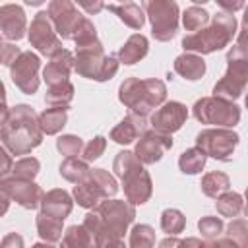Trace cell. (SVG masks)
I'll return each instance as SVG.
<instances>
[{"instance_id":"obj_1","label":"cell","mask_w":248,"mask_h":248,"mask_svg":"<svg viewBox=\"0 0 248 248\" xmlns=\"http://www.w3.org/2000/svg\"><path fill=\"white\" fill-rule=\"evenodd\" d=\"M0 138L14 155H27L43 141L39 118L29 105H16L2 120Z\"/></svg>"},{"instance_id":"obj_2","label":"cell","mask_w":248,"mask_h":248,"mask_svg":"<svg viewBox=\"0 0 248 248\" xmlns=\"http://www.w3.org/2000/svg\"><path fill=\"white\" fill-rule=\"evenodd\" d=\"M236 31V19L229 12H219L213 16L211 23L207 27H202L196 33H188L182 39L184 50L190 52H200V54H209L215 50L225 48Z\"/></svg>"},{"instance_id":"obj_3","label":"cell","mask_w":248,"mask_h":248,"mask_svg":"<svg viewBox=\"0 0 248 248\" xmlns=\"http://www.w3.org/2000/svg\"><path fill=\"white\" fill-rule=\"evenodd\" d=\"M118 99L130 108V114L145 118V114H149L167 99V87L161 79L128 78L120 85Z\"/></svg>"},{"instance_id":"obj_4","label":"cell","mask_w":248,"mask_h":248,"mask_svg":"<svg viewBox=\"0 0 248 248\" xmlns=\"http://www.w3.org/2000/svg\"><path fill=\"white\" fill-rule=\"evenodd\" d=\"M246 79H248V54H246V46H244V29H242L238 43L227 54V72L215 83L213 97L232 103L234 99H238L244 93Z\"/></svg>"},{"instance_id":"obj_5","label":"cell","mask_w":248,"mask_h":248,"mask_svg":"<svg viewBox=\"0 0 248 248\" xmlns=\"http://www.w3.org/2000/svg\"><path fill=\"white\" fill-rule=\"evenodd\" d=\"M116 176L122 180L126 200L130 203H145L151 196V178L132 151H120L112 165Z\"/></svg>"},{"instance_id":"obj_6","label":"cell","mask_w":248,"mask_h":248,"mask_svg":"<svg viewBox=\"0 0 248 248\" xmlns=\"http://www.w3.org/2000/svg\"><path fill=\"white\" fill-rule=\"evenodd\" d=\"M99 221H101V227H103V232H105V238L107 242L110 240H118L128 225L134 221L136 217V209L126 203V202H120V200H107V202H101L95 209Z\"/></svg>"},{"instance_id":"obj_7","label":"cell","mask_w":248,"mask_h":248,"mask_svg":"<svg viewBox=\"0 0 248 248\" xmlns=\"http://www.w3.org/2000/svg\"><path fill=\"white\" fill-rule=\"evenodd\" d=\"M194 118L202 124H215L231 128L240 120V108L234 103H227L215 97H203L194 105Z\"/></svg>"},{"instance_id":"obj_8","label":"cell","mask_w":248,"mask_h":248,"mask_svg":"<svg viewBox=\"0 0 248 248\" xmlns=\"http://www.w3.org/2000/svg\"><path fill=\"white\" fill-rule=\"evenodd\" d=\"M236 145H238V136L227 128L203 130L196 138V147L203 151L205 157L209 155L219 161H231Z\"/></svg>"},{"instance_id":"obj_9","label":"cell","mask_w":248,"mask_h":248,"mask_svg":"<svg viewBox=\"0 0 248 248\" xmlns=\"http://www.w3.org/2000/svg\"><path fill=\"white\" fill-rule=\"evenodd\" d=\"M143 8L147 10L153 37L157 41H170L176 35L178 27V6L170 0H155L145 2Z\"/></svg>"},{"instance_id":"obj_10","label":"cell","mask_w":248,"mask_h":248,"mask_svg":"<svg viewBox=\"0 0 248 248\" xmlns=\"http://www.w3.org/2000/svg\"><path fill=\"white\" fill-rule=\"evenodd\" d=\"M107 56L103 54V45L97 39L81 41L76 43V60L74 68L78 70L79 76L89 78V79H101V72L105 66Z\"/></svg>"},{"instance_id":"obj_11","label":"cell","mask_w":248,"mask_h":248,"mask_svg":"<svg viewBox=\"0 0 248 248\" xmlns=\"http://www.w3.org/2000/svg\"><path fill=\"white\" fill-rule=\"evenodd\" d=\"M46 16L58 35V39H74L78 27L83 21V16L70 0H52L46 8Z\"/></svg>"},{"instance_id":"obj_12","label":"cell","mask_w":248,"mask_h":248,"mask_svg":"<svg viewBox=\"0 0 248 248\" xmlns=\"http://www.w3.org/2000/svg\"><path fill=\"white\" fill-rule=\"evenodd\" d=\"M29 43L45 56H54L62 50V43L46 16V12H39L29 25Z\"/></svg>"},{"instance_id":"obj_13","label":"cell","mask_w":248,"mask_h":248,"mask_svg":"<svg viewBox=\"0 0 248 248\" xmlns=\"http://www.w3.org/2000/svg\"><path fill=\"white\" fill-rule=\"evenodd\" d=\"M39 66L41 60L37 54H33L31 50L21 52L17 60L12 64V81L16 83V87H19L27 95H33L39 87V78H37Z\"/></svg>"},{"instance_id":"obj_14","label":"cell","mask_w":248,"mask_h":248,"mask_svg":"<svg viewBox=\"0 0 248 248\" xmlns=\"http://www.w3.org/2000/svg\"><path fill=\"white\" fill-rule=\"evenodd\" d=\"M0 190L10 198L16 200L21 207L25 209H35L41 200H43V190L31 182V180H23V178H0Z\"/></svg>"},{"instance_id":"obj_15","label":"cell","mask_w":248,"mask_h":248,"mask_svg":"<svg viewBox=\"0 0 248 248\" xmlns=\"http://www.w3.org/2000/svg\"><path fill=\"white\" fill-rule=\"evenodd\" d=\"M170 147H172L170 136L159 134V132H145L140 138L134 155L141 165H151V163H157L165 155V151H169Z\"/></svg>"},{"instance_id":"obj_16","label":"cell","mask_w":248,"mask_h":248,"mask_svg":"<svg viewBox=\"0 0 248 248\" xmlns=\"http://www.w3.org/2000/svg\"><path fill=\"white\" fill-rule=\"evenodd\" d=\"M186 116H188V110H186V107H184L182 103H178V101L165 103L161 108H157V110L151 114L153 132L170 136L172 132L180 130V126L184 124Z\"/></svg>"},{"instance_id":"obj_17","label":"cell","mask_w":248,"mask_h":248,"mask_svg":"<svg viewBox=\"0 0 248 248\" xmlns=\"http://www.w3.org/2000/svg\"><path fill=\"white\" fill-rule=\"evenodd\" d=\"M25 14L23 8L17 4H4L0 6V31L10 41H17L25 35Z\"/></svg>"},{"instance_id":"obj_18","label":"cell","mask_w":248,"mask_h":248,"mask_svg":"<svg viewBox=\"0 0 248 248\" xmlns=\"http://www.w3.org/2000/svg\"><path fill=\"white\" fill-rule=\"evenodd\" d=\"M72 68H74V56H72L70 50L62 48L54 56H50V62L46 64V68L43 72V78H45L46 85L52 87V85L68 81V76H70Z\"/></svg>"},{"instance_id":"obj_19","label":"cell","mask_w":248,"mask_h":248,"mask_svg":"<svg viewBox=\"0 0 248 248\" xmlns=\"http://www.w3.org/2000/svg\"><path fill=\"white\" fill-rule=\"evenodd\" d=\"M41 207H43L41 213H45L56 221H64L72 211V198L64 190H50L48 194L43 196Z\"/></svg>"},{"instance_id":"obj_20","label":"cell","mask_w":248,"mask_h":248,"mask_svg":"<svg viewBox=\"0 0 248 248\" xmlns=\"http://www.w3.org/2000/svg\"><path fill=\"white\" fill-rule=\"evenodd\" d=\"M147 128V122L143 116L138 114H128L116 128H112L110 132V140H114L116 143H132L138 136H143Z\"/></svg>"},{"instance_id":"obj_21","label":"cell","mask_w":248,"mask_h":248,"mask_svg":"<svg viewBox=\"0 0 248 248\" xmlns=\"http://www.w3.org/2000/svg\"><path fill=\"white\" fill-rule=\"evenodd\" d=\"M174 72L186 79H200L205 74V62L198 54H180L174 60Z\"/></svg>"},{"instance_id":"obj_22","label":"cell","mask_w":248,"mask_h":248,"mask_svg":"<svg viewBox=\"0 0 248 248\" xmlns=\"http://www.w3.org/2000/svg\"><path fill=\"white\" fill-rule=\"evenodd\" d=\"M147 48H149L147 39H145L143 35L136 33V35H132V37L124 43V46L118 50V58H120V62H124V64H136L138 60H141V58L147 54Z\"/></svg>"},{"instance_id":"obj_23","label":"cell","mask_w":248,"mask_h":248,"mask_svg":"<svg viewBox=\"0 0 248 248\" xmlns=\"http://www.w3.org/2000/svg\"><path fill=\"white\" fill-rule=\"evenodd\" d=\"M107 8L110 12H114L128 27L132 29H141L143 21H145V16L141 12V6L134 4V2H122V4H107Z\"/></svg>"},{"instance_id":"obj_24","label":"cell","mask_w":248,"mask_h":248,"mask_svg":"<svg viewBox=\"0 0 248 248\" xmlns=\"http://www.w3.org/2000/svg\"><path fill=\"white\" fill-rule=\"evenodd\" d=\"M68 118V107H52L39 114V128L43 134H56Z\"/></svg>"},{"instance_id":"obj_25","label":"cell","mask_w":248,"mask_h":248,"mask_svg":"<svg viewBox=\"0 0 248 248\" xmlns=\"http://www.w3.org/2000/svg\"><path fill=\"white\" fill-rule=\"evenodd\" d=\"M85 180L93 186V190L101 196V200H105V198H108V196H114L116 190H118L116 180H114L107 170H103V169H91V170H89V176H87Z\"/></svg>"},{"instance_id":"obj_26","label":"cell","mask_w":248,"mask_h":248,"mask_svg":"<svg viewBox=\"0 0 248 248\" xmlns=\"http://www.w3.org/2000/svg\"><path fill=\"white\" fill-rule=\"evenodd\" d=\"M229 186H231L229 176L225 172H219V170L207 172L202 178V190L209 198H219L223 192H229Z\"/></svg>"},{"instance_id":"obj_27","label":"cell","mask_w":248,"mask_h":248,"mask_svg":"<svg viewBox=\"0 0 248 248\" xmlns=\"http://www.w3.org/2000/svg\"><path fill=\"white\" fill-rule=\"evenodd\" d=\"M89 170L91 169L87 167V163L81 161V159H78V157H66V161L60 165V174L66 180L76 182V184L83 182L89 176Z\"/></svg>"},{"instance_id":"obj_28","label":"cell","mask_w":248,"mask_h":248,"mask_svg":"<svg viewBox=\"0 0 248 248\" xmlns=\"http://www.w3.org/2000/svg\"><path fill=\"white\" fill-rule=\"evenodd\" d=\"M37 231H39V236L46 242L62 240V221H56L45 213L37 215Z\"/></svg>"},{"instance_id":"obj_29","label":"cell","mask_w":248,"mask_h":248,"mask_svg":"<svg viewBox=\"0 0 248 248\" xmlns=\"http://www.w3.org/2000/svg\"><path fill=\"white\" fill-rule=\"evenodd\" d=\"M244 209V198L236 192H223L217 198V211L223 217H236Z\"/></svg>"},{"instance_id":"obj_30","label":"cell","mask_w":248,"mask_h":248,"mask_svg":"<svg viewBox=\"0 0 248 248\" xmlns=\"http://www.w3.org/2000/svg\"><path fill=\"white\" fill-rule=\"evenodd\" d=\"M178 167L184 174H196L200 172L203 167H205V155L203 151H200L198 147H192V149H186L180 159H178Z\"/></svg>"},{"instance_id":"obj_31","label":"cell","mask_w":248,"mask_h":248,"mask_svg":"<svg viewBox=\"0 0 248 248\" xmlns=\"http://www.w3.org/2000/svg\"><path fill=\"white\" fill-rule=\"evenodd\" d=\"M60 248H93V246H91V238L87 231L81 225H72L66 229Z\"/></svg>"},{"instance_id":"obj_32","label":"cell","mask_w":248,"mask_h":248,"mask_svg":"<svg viewBox=\"0 0 248 248\" xmlns=\"http://www.w3.org/2000/svg\"><path fill=\"white\" fill-rule=\"evenodd\" d=\"M72 97H74V85L70 81H64V83L48 87V91L45 95V101L52 107H68Z\"/></svg>"},{"instance_id":"obj_33","label":"cell","mask_w":248,"mask_h":248,"mask_svg":"<svg viewBox=\"0 0 248 248\" xmlns=\"http://www.w3.org/2000/svg\"><path fill=\"white\" fill-rule=\"evenodd\" d=\"M207 21H209V14L203 8H200V6L186 8V12L182 16V23H184L186 31H190V33L200 31L203 25H207Z\"/></svg>"},{"instance_id":"obj_34","label":"cell","mask_w":248,"mask_h":248,"mask_svg":"<svg viewBox=\"0 0 248 248\" xmlns=\"http://www.w3.org/2000/svg\"><path fill=\"white\" fill-rule=\"evenodd\" d=\"M184 225H186V217L178 209H165L163 211V215H161V229L167 234L174 236V234L182 232Z\"/></svg>"},{"instance_id":"obj_35","label":"cell","mask_w":248,"mask_h":248,"mask_svg":"<svg viewBox=\"0 0 248 248\" xmlns=\"http://www.w3.org/2000/svg\"><path fill=\"white\" fill-rule=\"evenodd\" d=\"M155 231L149 225H136L130 232V248H153Z\"/></svg>"},{"instance_id":"obj_36","label":"cell","mask_w":248,"mask_h":248,"mask_svg":"<svg viewBox=\"0 0 248 248\" xmlns=\"http://www.w3.org/2000/svg\"><path fill=\"white\" fill-rule=\"evenodd\" d=\"M74 198L81 207H97L101 203V196L91 188L87 180L74 186Z\"/></svg>"},{"instance_id":"obj_37","label":"cell","mask_w":248,"mask_h":248,"mask_svg":"<svg viewBox=\"0 0 248 248\" xmlns=\"http://www.w3.org/2000/svg\"><path fill=\"white\" fill-rule=\"evenodd\" d=\"M39 161L35 157H23L19 159L16 165H12V172L16 178H23V180H31L37 176L39 172Z\"/></svg>"},{"instance_id":"obj_38","label":"cell","mask_w":248,"mask_h":248,"mask_svg":"<svg viewBox=\"0 0 248 248\" xmlns=\"http://www.w3.org/2000/svg\"><path fill=\"white\" fill-rule=\"evenodd\" d=\"M56 147H58V151H60L62 155H66V157H76V155H79V151H81V147H83V141H81V138H78V136H60V138L56 140Z\"/></svg>"},{"instance_id":"obj_39","label":"cell","mask_w":248,"mask_h":248,"mask_svg":"<svg viewBox=\"0 0 248 248\" xmlns=\"http://www.w3.org/2000/svg\"><path fill=\"white\" fill-rule=\"evenodd\" d=\"M227 231H229V232H227V238H231V240H234L238 246L246 248V242H248V229H246V221H244V219H234V221L229 225Z\"/></svg>"},{"instance_id":"obj_40","label":"cell","mask_w":248,"mask_h":248,"mask_svg":"<svg viewBox=\"0 0 248 248\" xmlns=\"http://www.w3.org/2000/svg\"><path fill=\"white\" fill-rule=\"evenodd\" d=\"M198 227L205 238H217L223 231V221L219 217H202Z\"/></svg>"},{"instance_id":"obj_41","label":"cell","mask_w":248,"mask_h":248,"mask_svg":"<svg viewBox=\"0 0 248 248\" xmlns=\"http://www.w3.org/2000/svg\"><path fill=\"white\" fill-rule=\"evenodd\" d=\"M105 147H107V140L103 138V136H97V138H93L85 147H83V161L87 163V161H93V159H99L101 155H103V151H105Z\"/></svg>"},{"instance_id":"obj_42","label":"cell","mask_w":248,"mask_h":248,"mask_svg":"<svg viewBox=\"0 0 248 248\" xmlns=\"http://www.w3.org/2000/svg\"><path fill=\"white\" fill-rule=\"evenodd\" d=\"M19 54H21V50H19L16 45H2V46H0V64L12 66V64L17 60Z\"/></svg>"},{"instance_id":"obj_43","label":"cell","mask_w":248,"mask_h":248,"mask_svg":"<svg viewBox=\"0 0 248 248\" xmlns=\"http://www.w3.org/2000/svg\"><path fill=\"white\" fill-rule=\"evenodd\" d=\"M0 248H23V238H21V234H17V232L6 234V236L2 238V242H0Z\"/></svg>"},{"instance_id":"obj_44","label":"cell","mask_w":248,"mask_h":248,"mask_svg":"<svg viewBox=\"0 0 248 248\" xmlns=\"http://www.w3.org/2000/svg\"><path fill=\"white\" fill-rule=\"evenodd\" d=\"M202 248H242V246H238L234 240H231V238H219V240H215V242H203V246Z\"/></svg>"},{"instance_id":"obj_45","label":"cell","mask_w":248,"mask_h":248,"mask_svg":"<svg viewBox=\"0 0 248 248\" xmlns=\"http://www.w3.org/2000/svg\"><path fill=\"white\" fill-rule=\"evenodd\" d=\"M10 170H12V159L4 151V147H0V178H4V174Z\"/></svg>"},{"instance_id":"obj_46","label":"cell","mask_w":248,"mask_h":248,"mask_svg":"<svg viewBox=\"0 0 248 248\" xmlns=\"http://www.w3.org/2000/svg\"><path fill=\"white\" fill-rule=\"evenodd\" d=\"M8 105H6V89H4V83L0 81V118L4 120L6 114H8Z\"/></svg>"},{"instance_id":"obj_47","label":"cell","mask_w":248,"mask_h":248,"mask_svg":"<svg viewBox=\"0 0 248 248\" xmlns=\"http://www.w3.org/2000/svg\"><path fill=\"white\" fill-rule=\"evenodd\" d=\"M202 246H203V242L200 238H194V236L178 242V248H202Z\"/></svg>"},{"instance_id":"obj_48","label":"cell","mask_w":248,"mask_h":248,"mask_svg":"<svg viewBox=\"0 0 248 248\" xmlns=\"http://www.w3.org/2000/svg\"><path fill=\"white\" fill-rule=\"evenodd\" d=\"M79 6L83 8V10H87V14H97L99 10H103L105 8V4L103 2H79Z\"/></svg>"},{"instance_id":"obj_49","label":"cell","mask_w":248,"mask_h":248,"mask_svg":"<svg viewBox=\"0 0 248 248\" xmlns=\"http://www.w3.org/2000/svg\"><path fill=\"white\" fill-rule=\"evenodd\" d=\"M219 6H221L223 10H227L229 14H232L234 10H240V8H244V2H232V4H229V2H223V0H219Z\"/></svg>"},{"instance_id":"obj_50","label":"cell","mask_w":248,"mask_h":248,"mask_svg":"<svg viewBox=\"0 0 248 248\" xmlns=\"http://www.w3.org/2000/svg\"><path fill=\"white\" fill-rule=\"evenodd\" d=\"M178 238H174V236H169V238H165V240H161L159 242V248H178Z\"/></svg>"},{"instance_id":"obj_51","label":"cell","mask_w":248,"mask_h":248,"mask_svg":"<svg viewBox=\"0 0 248 248\" xmlns=\"http://www.w3.org/2000/svg\"><path fill=\"white\" fill-rule=\"evenodd\" d=\"M8 207H10V198L0 190V217L8 211Z\"/></svg>"},{"instance_id":"obj_52","label":"cell","mask_w":248,"mask_h":248,"mask_svg":"<svg viewBox=\"0 0 248 248\" xmlns=\"http://www.w3.org/2000/svg\"><path fill=\"white\" fill-rule=\"evenodd\" d=\"M103 248H126V246H124V242L118 238V240H110V242H107Z\"/></svg>"},{"instance_id":"obj_53","label":"cell","mask_w":248,"mask_h":248,"mask_svg":"<svg viewBox=\"0 0 248 248\" xmlns=\"http://www.w3.org/2000/svg\"><path fill=\"white\" fill-rule=\"evenodd\" d=\"M31 248H56V246H52L50 242H48V244H46V242H37V244H33Z\"/></svg>"},{"instance_id":"obj_54","label":"cell","mask_w":248,"mask_h":248,"mask_svg":"<svg viewBox=\"0 0 248 248\" xmlns=\"http://www.w3.org/2000/svg\"><path fill=\"white\" fill-rule=\"evenodd\" d=\"M0 46H2V37H0Z\"/></svg>"}]
</instances>
